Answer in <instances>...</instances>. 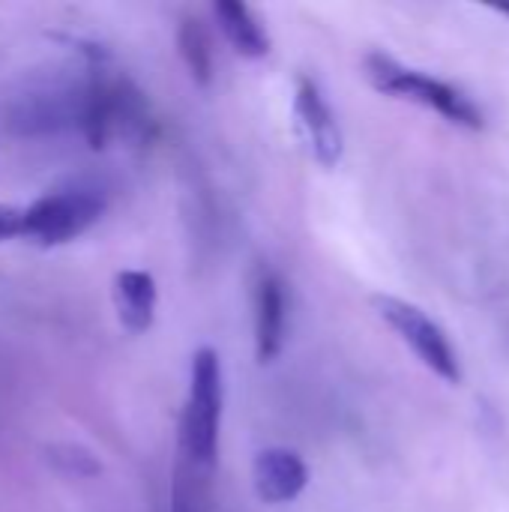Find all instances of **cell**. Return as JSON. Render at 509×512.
I'll return each instance as SVG.
<instances>
[{"label": "cell", "mask_w": 509, "mask_h": 512, "mask_svg": "<svg viewBox=\"0 0 509 512\" xmlns=\"http://www.w3.org/2000/svg\"><path fill=\"white\" fill-rule=\"evenodd\" d=\"M366 78L378 93L423 105L453 126H462L471 132H480L486 126L480 105L468 93H462L450 81H441L429 72H420V69L399 63L384 51H372L366 57Z\"/></svg>", "instance_id": "cell-1"}, {"label": "cell", "mask_w": 509, "mask_h": 512, "mask_svg": "<svg viewBox=\"0 0 509 512\" xmlns=\"http://www.w3.org/2000/svg\"><path fill=\"white\" fill-rule=\"evenodd\" d=\"M222 420V363L213 348H198L189 366V396L180 423V441L189 462L210 468L219 447Z\"/></svg>", "instance_id": "cell-2"}, {"label": "cell", "mask_w": 509, "mask_h": 512, "mask_svg": "<svg viewBox=\"0 0 509 512\" xmlns=\"http://www.w3.org/2000/svg\"><path fill=\"white\" fill-rule=\"evenodd\" d=\"M105 213V195L96 186H69L36 198L24 207V240L36 246H60L81 237Z\"/></svg>", "instance_id": "cell-3"}, {"label": "cell", "mask_w": 509, "mask_h": 512, "mask_svg": "<svg viewBox=\"0 0 509 512\" xmlns=\"http://www.w3.org/2000/svg\"><path fill=\"white\" fill-rule=\"evenodd\" d=\"M378 318L411 348V354L441 381L447 384H462V363L459 354L450 342V336L414 303L390 294H378L372 300Z\"/></svg>", "instance_id": "cell-4"}, {"label": "cell", "mask_w": 509, "mask_h": 512, "mask_svg": "<svg viewBox=\"0 0 509 512\" xmlns=\"http://www.w3.org/2000/svg\"><path fill=\"white\" fill-rule=\"evenodd\" d=\"M294 126L297 135L303 141V147L309 150V156L321 165V168H336L342 159V129L336 123L333 108L327 105L321 87L300 75L297 78V90H294Z\"/></svg>", "instance_id": "cell-5"}, {"label": "cell", "mask_w": 509, "mask_h": 512, "mask_svg": "<svg viewBox=\"0 0 509 512\" xmlns=\"http://www.w3.org/2000/svg\"><path fill=\"white\" fill-rule=\"evenodd\" d=\"M252 486L261 504H291L309 486V468L294 450L270 447L261 450L252 462Z\"/></svg>", "instance_id": "cell-6"}, {"label": "cell", "mask_w": 509, "mask_h": 512, "mask_svg": "<svg viewBox=\"0 0 509 512\" xmlns=\"http://www.w3.org/2000/svg\"><path fill=\"white\" fill-rule=\"evenodd\" d=\"M285 345V288L279 276L264 273L255 285V354L273 363Z\"/></svg>", "instance_id": "cell-7"}, {"label": "cell", "mask_w": 509, "mask_h": 512, "mask_svg": "<svg viewBox=\"0 0 509 512\" xmlns=\"http://www.w3.org/2000/svg\"><path fill=\"white\" fill-rule=\"evenodd\" d=\"M114 309L117 318L123 324V330H129L132 336H141L153 327L156 318V279L144 270H120L114 276Z\"/></svg>", "instance_id": "cell-8"}, {"label": "cell", "mask_w": 509, "mask_h": 512, "mask_svg": "<svg viewBox=\"0 0 509 512\" xmlns=\"http://www.w3.org/2000/svg\"><path fill=\"white\" fill-rule=\"evenodd\" d=\"M213 15H216L225 39L234 45L237 54H243L249 60H258V57L270 54V36L261 27L258 15L246 3H240V0H219L213 6Z\"/></svg>", "instance_id": "cell-9"}, {"label": "cell", "mask_w": 509, "mask_h": 512, "mask_svg": "<svg viewBox=\"0 0 509 512\" xmlns=\"http://www.w3.org/2000/svg\"><path fill=\"white\" fill-rule=\"evenodd\" d=\"M177 45H180V57L189 66V75L198 84H210V78H213V51H210V39H207L201 21L183 18V24L177 30Z\"/></svg>", "instance_id": "cell-10"}, {"label": "cell", "mask_w": 509, "mask_h": 512, "mask_svg": "<svg viewBox=\"0 0 509 512\" xmlns=\"http://www.w3.org/2000/svg\"><path fill=\"white\" fill-rule=\"evenodd\" d=\"M24 237V207L0 204V243Z\"/></svg>", "instance_id": "cell-11"}, {"label": "cell", "mask_w": 509, "mask_h": 512, "mask_svg": "<svg viewBox=\"0 0 509 512\" xmlns=\"http://www.w3.org/2000/svg\"><path fill=\"white\" fill-rule=\"evenodd\" d=\"M498 12H504V15H509V3H501V6H495Z\"/></svg>", "instance_id": "cell-12"}]
</instances>
